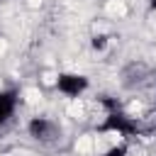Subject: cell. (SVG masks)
Instances as JSON below:
<instances>
[{
    "label": "cell",
    "mask_w": 156,
    "mask_h": 156,
    "mask_svg": "<svg viewBox=\"0 0 156 156\" xmlns=\"http://www.w3.org/2000/svg\"><path fill=\"white\" fill-rule=\"evenodd\" d=\"M27 132H29V136H32L34 141H39V144H56V141L61 139V127H58V122L51 119V117H44V115L32 117L29 124H27Z\"/></svg>",
    "instance_id": "7a4b0ae2"
},
{
    "label": "cell",
    "mask_w": 156,
    "mask_h": 156,
    "mask_svg": "<svg viewBox=\"0 0 156 156\" xmlns=\"http://www.w3.org/2000/svg\"><path fill=\"white\" fill-rule=\"evenodd\" d=\"M127 154H129V144H127V141L122 139L119 144H115V146H110V149H107V151H105L102 156H127Z\"/></svg>",
    "instance_id": "5b68a950"
},
{
    "label": "cell",
    "mask_w": 156,
    "mask_h": 156,
    "mask_svg": "<svg viewBox=\"0 0 156 156\" xmlns=\"http://www.w3.org/2000/svg\"><path fill=\"white\" fill-rule=\"evenodd\" d=\"M100 105L105 107V119L95 127L100 134H117V136H122L124 141L141 134L139 122H136L132 115H127L115 98H100Z\"/></svg>",
    "instance_id": "6da1fadb"
},
{
    "label": "cell",
    "mask_w": 156,
    "mask_h": 156,
    "mask_svg": "<svg viewBox=\"0 0 156 156\" xmlns=\"http://www.w3.org/2000/svg\"><path fill=\"white\" fill-rule=\"evenodd\" d=\"M149 10H156V0H149Z\"/></svg>",
    "instance_id": "52a82bcc"
},
{
    "label": "cell",
    "mask_w": 156,
    "mask_h": 156,
    "mask_svg": "<svg viewBox=\"0 0 156 156\" xmlns=\"http://www.w3.org/2000/svg\"><path fill=\"white\" fill-rule=\"evenodd\" d=\"M90 44H93L95 51H105V49H107V37H105V34H95Z\"/></svg>",
    "instance_id": "8992f818"
},
{
    "label": "cell",
    "mask_w": 156,
    "mask_h": 156,
    "mask_svg": "<svg viewBox=\"0 0 156 156\" xmlns=\"http://www.w3.org/2000/svg\"><path fill=\"white\" fill-rule=\"evenodd\" d=\"M56 90L61 93V95H66V98H80L88 88H90V80H88V76H83V73H71V71H66V73H58L56 76Z\"/></svg>",
    "instance_id": "3957f363"
},
{
    "label": "cell",
    "mask_w": 156,
    "mask_h": 156,
    "mask_svg": "<svg viewBox=\"0 0 156 156\" xmlns=\"http://www.w3.org/2000/svg\"><path fill=\"white\" fill-rule=\"evenodd\" d=\"M154 134H156V127H154Z\"/></svg>",
    "instance_id": "ba28073f"
},
{
    "label": "cell",
    "mask_w": 156,
    "mask_h": 156,
    "mask_svg": "<svg viewBox=\"0 0 156 156\" xmlns=\"http://www.w3.org/2000/svg\"><path fill=\"white\" fill-rule=\"evenodd\" d=\"M17 105H20V90H17V88H5V90H0V129L15 117Z\"/></svg>",
    "instance_id": "277c9868"
}]
</instances>
